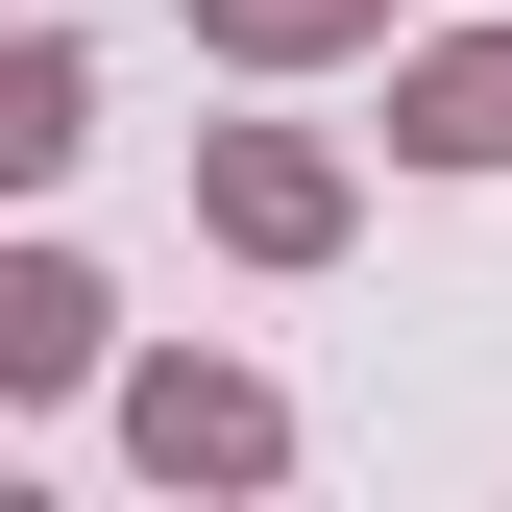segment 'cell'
<instances>
[{"label": "cell", "mask_w": 512, "mask_h": 512, "mask_svg": "<svg viewBox=\"0 0 512 512\" xmlns=\"http://www.w3.org/2000/svg\"><path fill=\"white\" fill-rule=\"evenodd\" d=\"M196 220L244 244V269H342V220H366V171L317 147V122H196Z\"/></svg>", "instance_id": "cell-1"}, {"label": "cell", "mask_w": 512, "mask_h": 512, "mask_svg": "<svg viewBox=\"0 0 512 512\" xmlns=\"http://www.w3.org/2000/svg\"><path fill=\"white\" fill-rule=\"evenodd\" d=\"M122 464H147V488H269V464H293V391L171 342V366H122Z\"/></svg>", "instance_id": "cell-2"}, {"label": "cell", "mask_w": 512, "mask_h": 512, "mask_svg": "<svg viewBox=\"0 0 512 512\" xmlns=\"http://www.w3.org/2000/svg\"><path fill=\"white\" fill-rule=\"evenodd\" d=\"M391 147H415V171H512V25L391 49Z\"/></svg>", "instance_id": "cell-3"}, {"label": "cell", "mask_w": 512, "mask_h": 512, "mask_svg": "<svg viewBox=\"0 0 512 512\" xmlns=\"http://www.w3.org/2000/svg\"><path fill=\"white\" fill-rule=\"evenodd\" d=\"M98 342H122V293L74 269V244H0V391H25V415L98 391Z\"/></svg>", "instance_id": "cell-4"}, {"label": "cell", "mask_w": 512, "mask_h": 512, "mask_svg": "<svg viewBox=\"0 0 512 512\" xmlns=\"http://www.w3.org/2000/svg\"><path fill=\"white\" fill-rule=\"evenodd\" d=\"M74 147H98V74H74V25H25V49H0V171L49 196Z\"/></svg>", "instance_id": "cell-5"}, {"label": "cell", "mask_w": 512, "mask_h": 512, "mask_svg": "<svg viewBox=\"0 0 512 512\" xmlns=\"http://www.w3.org/2000/svg\"><path fill=\"white\" fill-rule=\"evenodd\" d=\"M196 49H244V74H342V49H391V0H196Z\"/></svg>", "instance_id": "cell-6"}]
</instances>
